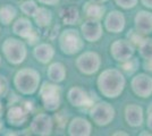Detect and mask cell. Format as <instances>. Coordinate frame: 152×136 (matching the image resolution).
<instances>
[{
  "instance_id": "6da1fadb",
  "label": "cell",
  "mask_w": 152,
  "mask_h": 136,
  "mask_svg": "<svg viewBox=\"0 0 152 136\" xmlns=\"http://www.w3.org/2000/svg\"><path fill=\"white\" fill-rule=\"evenodd\" d=\"M98 90L104 97L116 99L121 95L126 86V78L117 68L102 71L96 79Z\"/></svg>"
},
{
  "instance_id": "3957f363",
  "label": "cell",
  "mask_w": 152,
  "mask_h": 136,
  "mask_svg": "<svg viewBox=\"0 0 152 136\" xmlns=\"http://www.w3.org/2000/svg\"><path fill=\"white\" fill-rule=\"evenodd\" d=\"M1 51L7 61L12 65H20L27 57L26 44L19 39L7 38L1 44Z\"/></svg>"
},
{
  "instance_id": "d590c367",
  "label": "cell",
  "mask_w": 152,
  "mask_h": 136,
  "mask_svg": "<svg viewBox=\"0 0 152 136\" xmlns=\"http://www.w3.org/2000/svg\"><path fill=\"white\" fill-rule=\"evenodd\" d=\"M4 115V105H2V102L0 101V118Z\"/></svg>"
},
{
  "instance_id": "1f68e13d",
  "label": "cell",
  "mask_w": 152,
  "mask_h": 136,
  "mask_svg": "<svg viewBox=\"0 0 152 136\" xmlns=\"http://www.w3.org/2000/svg\"><path fill=\"white\" fill-rule=\"evenodd\" d=\"M146 125H148V128L152 132V108L148 112V118H146Z\"/></svg>"
},
{
  "instance_id": "74e56055",
  "label": "cell",
  "mask_w": 152,
  "mask_h": 136,
  "mask_svg": "<svg viewBox=\"0 0 152 136\" xmlns=\"http://www.w3.org/2000/svg\"><path fill=\"white\" fill-rule=\"evenodd\" d=\"M2 128V123H1V120H0V129Z\"/></svg>"
},
{
  "instance_id": "ffe728a7",
  "label": "cell",
  "mask_w": 152,
  "mask_h": 136,
  "mask_svg": "<svg viewBox=\"0 0 152 136\" xmlns=\"http://www.w3.org/2000/svg\"><path fill=\"white\" fill-rule=\"evenodd\" d=\"M47 76L49 78V81L52 83H61L66 79L67 76V71H66V67L61 63H52L48 67V71H47Z\"/></svg>"
},
{
  "instance_id": "cb8c5ba5",
  "label": "cell",
  "mask_w": 152,
  "mask_h": 136,
  "mask_svg": "<svg viewBox=\"0 0 152 136\" xmlns=\"http://www.w3.org/2000/svg\"><path fill=\"white\" fill-rule=\"evenodd\" d=\"M17 17L16 8L9 4L0 7V24L2 25H10Z\"/></svg>"
},
{
  "instance_id": "e575fe53",
  "label": "cell",
  "mask_w": 152,
  "mask_h": 136,
  "mask_svg": "<svg viewBox=\"0 0 152 136\" xmlns=\"http://www.w3.org/2000/svg\"><path fill=\"white\" fill-rule=\"evenodd\" d=\"M91 2H95V4H104V2H107L108 0H89Z\"/></svg>"
},
{
  "instance_id": "f1b7e54d",
  "label": "cell",
  "mask_w": 152,
  "mask_h": 136,
  "mask_svg": "<svg viewBox=\"0 0 152 136\" xmlns=\"http://www.w3.org/2000/svg\"><path fill=\"white\" fill-rule=\"evenodd\" d=\"M9 90V83H8V79H7L4 75L0 74V97H5L7 94V92Z\"/></svg>"
},
{
  "instance_id": "7c38bea8",
  "label": "cell",
  "mask_w": 152,
  "mask_h": 136,
  "mask_svg": "<svg viewBox=\"0 0 152 136\" xmlns=\"http://www.w3.org/2000/svg\"><path fill=\"white\" fill-rule=\"evenodd\" d=\"M103 27L101 20L88 18L81 25V35L88 42H98L102 38Z\"/></svg>"
},
{
  "instance_id": "4316f807",
  "label": "cell",
  "mask_w": 152,
  "mask_h": 136,
  "mask_svg": "<svg viewBox=\"0 0 152 136\" xmlns=\"http://www.w3.org/2000/svg\"><path fill=\"white\" fill-rule=\"evenodd\" d=\"M123 64V69L126 71L127 73H133L136 71V68L139 67V63H137V59L132 57L131 59H128L125 63H121Z\"/></svg>"
},
{
  "instance_id": "4fadbf2b",
  "label": "cell",
  "mask_w": 152,
  "mask_h": 136,
  "mask_svg": "<svg viewBox=\"0 0 152 136\" xmlns=\"http://www.w3.org/2000/svg\"><path fill=\"white\" fill-rule=\"evenodd\" d=\"M67 100L75 108L89 107V105H92V103H93L90 94L81 86L70 87L67 92Z\"/></svg>"
},
{
  "instance_id": "277c9868",
  "label": "cell",
  "mask_w": 152,
  "mask_h": 136,
  "mask_svg": "<svg viewBox=\"0 0 152 136\" xmlns=\"http://www.w3.org/2000/svg\"><path fill=\"white\" fill-rule=\"evenodd\" d=\"M59 48L64 55L74 56L82 51L84 40L75 28H66L59 35Z\"/></svg>"
},
{
  "instance_id": "d4e9b609",
  "label": "cell",
  "mask_w": 152,
  "mask_h": 136,
  "mask_svg": "<svg viewBox=\"0 0 152 136\" xmlns=\"http://www.w3.org/2000/svg\"><path fill=\"white\" fill-rule=\"evenodd\" d=\"M140 56L146 61H152V39L151 38H143L140 41L139 44Z\"/></svg>"
},
{
  "instance_id": "4dcf8cb0",
  "label": "cell",
  "mask_w": 152,
  "mask_h": 136,
  "mask_svg": "<svg viewBox=\"0 0 152 136\" xmlns=\"http://www.w3.org/2000/svg\"><path fill=\"white\" fill-rule=\"evenodd\" d=\"M39 4L45 6H56L60 2V0H38Z\"/></svg>"
},
{
  "instance_id": "83f0119b",
  "label": "cell",
  "mask_w": 152,
  "mask_h": 136,
  "mask_svg": "<svg viewBox=\"0 0 152 136\" xmlns=\"http://www.w3.org/2000/svg\"><path fill=\"white\" fill-rule=\"evenodd\" d=\"M116 5L121 7V9H132L137 5L139 0H115Z\"/></svg>"
},
{
  "instance_id": "9a60e30c",
  "label": "cell",
  "mask_w": 152,
  "mask_h": 136,
  "mask_svg": "<svg viewBox=\"0 0 152 136\" xmlns=\"http://www.w3.org/2000/svg\"><path fill=\"white\" fill-rule=\"evenodd\" d=\"M104 27L110 33H121L124 31L126 25V20L124 14L119 10H111L104 17Z\"/></svg>"
},
{
  "instance_id": "52a82bcc",
  "label": "cell",
  "mask_w": 152,
  "mask_h": 136,
  "mask_svg": "<svg viewBox=\"0 0 152 136\" xmlns=\"http://www.w3.org/2000/svg\"><path fill=\"white\" fill-rule=\"evenodd\" d=\"M75 66L83 75H94L101 67V57L95 51H84L76 58Z\"/></svg>"
},
{
  "instance_id": "5bb4252c",
  "label": "cell",
  "mask_w": 152,
  "mask_h": 136,
  "mask_svg": "<svg viewBox=\"0 0 152 136\" xmlns=\"http://www.w3.org/2000/svg\"><path fill=\"white\" fill-rule=\"evenodd\" d=\"M67 133L70 136H90L92 134V123L83 117H75L68 124Z\"/></svg>"
},
{
  "instance_id": "f546056e",
  "label": "cell",
  "mask_w": 152,
  "mask_h": 136,
  "mask_svg": "<svg viewBox=\"0 0 152 136\" xmlns=\"http://www.w3.org/2000/svg\"><path fill=\"white\" fill-rule=\"evenodd\" d=\"M27 43L30 45H35L39 43V41H40V34H39L38 31H35V30H33L31 32V34L27 36Z\"/></svg>"
},
{
  "instance_id": "836d02e7",
  "label": "cell",
  "mask_w": 152,
  "mask_h": 136,
  "mask_svg": "<svg viewBox=\"0 0 152 136\" xmlns=\"http://www.w3.org/2000/svg\"><path fill=\"white\" fill-rule=\"evenodd\" d=\"M113 135H114V136H116V135H125V136H127V135H128V133H125L124 130H117V132L113 133Z\"/></svg>"
},
{
  "instance_id": "8fae6325",
  "label": "cell",
  "mask_w": 152,
  "mask_h": 136,
  "mask_svg": "<svg viewBox=\"0 0 152 136\" xmlns=\"http://www.w3.org/2000/svg\"><path fill=\"white\" fill-rule=\"evenodd\" d=\"M30 112L31 111L26 108L24 103H14L9 107V109L7 111V121L10 126H14V127L24 126L27 123V120H28Z\"/></svg>"
},
{
  "instance_id": "f35d334b",
  "label": "cell",
  "mask_w": 152,
  "mask_h": 136,
  "mask_svg": "<svg viewBox=\"0 0 152 136\" xmlns=\"http://www.w3.org/2000/svg\"><path fill=\"white\" fill-rule=\"evenodd\" d=\"M0 66H1V56H0Z\"/></svg>"
},
{
  "instance_id": "44dd1931",
  "label": "cell",
  "mask_w": 152,
  "mask_h": 136,
  "mask_svg": "<svg viewBox=\"0 0 152 136\" xmlns=\"http://www.w3.org/2000/svg\"><path fill=\"white\" fill-rule=\"evenodd\" d=\"M83 13L85 14L88 18L101 20L106 14V8L103 6V4H95V2L89 1L83 7Z\"/></svg>"
},
{
  "instance_id": "484cf974",
  "label": "cell",
  "mask_w": 152,
  "mask_h": 136,
  "mask_svg": "<svg viewBox=\"0 0 152 136\" xmlns=\"http://www.w3.org/2000/svg\"><path fill=\"white\" fill-rule=\"evenodd\" d=\"M38 7L39 6L37 1H34V0H25L19 5L20 12L24 14L26 17H33V15L35 14Z\"/></svg>"
},
{
  "instance_id": "d6986e66",
  "label": "cell",
  "mask_w": 152,
  "mask_h": 136,
  "mask_svg": "<svg viewBox=\"0 0 152 136\" xmlns=\"http://www.w3.org/2000/svg\"><path fill=\"white\" fill-rule=\"evenodd\" d=\"M12 30L15 35H17L20 39L26 40L34 28H33L32 22L27 17H19L13 22Z\"/></svg>"
},
{
  "instance_id": "603a6c76",
  "label": "cell",
  "mask_w": 152,
  "mask_h": 136,
  "mask_svg": "<svg viewBox=\"0 0 152 136\" xmlns=\"http://www.w3.org/2000/svg\"><path fill=\"white\" fill-rule=\"evenodd\" d=\"M60 18L65 25H76L80 20V12L76 7H66L60 10Z\"/></svg>"
},
{
  "instance_id": "7402d4cb",
  "label": "cell",
  "mask_w": 152,
  "mask_h": 136,
  "mask_svg": "<svg viewBox=\"0 0 152 136\" xmlns=\"http://www.w3.org/2000/svg\"><path fill=\"white\" fill-rule=\"evenodd\" d=\"M32 18L34 20V23L39 27L45 28V27H49L52 22V13L47 7H38L37 12Z\"/></svg>"
},
{
  "instance_id": "8992f818",
  "label": "cell",
  "mask_w": 152,
  "mask_h": 136,
  "mask_svg": "<svg viewBox=\"0 0 152 136\" xmlns=\"http://www.w3.org/2000/svg\"><path fill=\"white\" fill-rule=\"evenodd\" d=\"M116 111L115 108L109 102H98L91 107L90 110V119L96 126H107L115 119Z\"/></svg>"
},
{
  "instance_id": "30bf717a",
  "label": "cell",
  "mask_w": 152,
  "mask_h": 136,
  "mask_svg": "<svg viewBox=\"0 0 152 136\" xmlns=\"http://www.w3.org/2000/svg\"><path fill=\"white\" fill-rule=\"evenodd\" d=\"M131 87L139 97H150L152 95V76L145 73L135 75L131 81Z\"/></svg>"
},
{
  "instance_id": "ac0fdd59",
  "label": "cell",
  "mask_w": 152,
  "mask_h": 136,
  "mask_svg": "<svg viewBox=\"0 0 152 136\" xmlns=\"http://www.w3.org/2000/svg\"><path fill=\"white\" fill-rule=\"evenodd\" d=\"M55 48L50 43H38L34 45V50H33V56L34 58L38 60L41 64H49L51 60L55 57Z\"/></svg>"
},
{
  "instance_id": "2e32d148",
  "label": "cell",
  "mask_w": 152,
  "mask_h": 136,
  "mask_svg": "<svg viewBox=\"0 0 152 136\" xmlns=\"http://www.w3.org/2000/svg\"><path fill=\"white\" fill-rule=\"evenodd\" d=\"M124 116H125L126 123L134 128L142 126L144 123V111H143V108L139 104H127L125 107Z\"/></svg>"
},
{
  "instance_id": "5b68a950",
  "label": "cell",
  "mask_w": 152,
  "mask_h": 136,
  "mask_svg": "<svg viewBox=\"0 0 152 136\" xmlns=\"http://www.w3.org/2000/svg\"><path fill=\"white\" fill-rule=\"evenodd\" d=\"M39 97L45 110L57 111L61 103V89L57 83L45 82L39 87Z\"/></svg>"
},
{
  "instance_id": "7a4b0ae2",
  "label": "cell",
  "mask_w": 152,
  "mask_h": 136,
  "mask_svg": "<svg viewBox=\"0 0 152 136\" xmlns=\"http://www.w3.org/2000/svg\"><path fill=\"white\" fill-rule=\"evenodd\" d=\"M41 75L37 69L25 67L19 69L14 76V86L23 95H32L40 87Z\"/></svg>"
},
{
  "instance_id": "d6a6232c",
  "label": "cell",
  "mask_w": 152,
  "mask_h": 136,
  "mask_svg": "<svg viewBox=\"0 0 152 136\" xmlns=\"http://www.w3.org/2000/svg\"><path fill=\"white\" fill-rule=\"evenodd\" d=\"M141 2H142V5L145 8L152 10V0H141Z\"/></svg>"
},
{
  "instance_id": "9c48e42d",
  "label": "cell",
  "mask_w": 152,
  "mask_h": 136,
  "mask_svg": "<svg viewBox=\"0 0 152 136\" xmlns=\"http://www.w3.org/2000/svg\"><path fill=\"white\" fill-rule=\"evenodd\" d=\"M30 130L39 136H49L53 130V119L48 113H38L30 123Z\"/></svg>"
},
{
  "instance_id": "ba28073f",
  "label": "cell",
  "mask_w": 152,
  "mask_h": 136,
  "mask_svg": "<svg viewBox=\"0 0 152 136\" xmlns=\"http://www.w3.org/2000/svg\"><path fill=\"white\" fill-rule=\"evenodd\" d=\"M135 48L129 40L118 39L110 45V55L118 63H125L134 57Z\"/></svg>"
},
{
  "instance_id": "8d00e7d4",
  "label": "cell",
  "mask_w": 152,
  "mask_h": 136,
  "mask_svg": "<svg viewBox=\"0 0 152 136\" xmlns=\"http://www.w3.org/2000/svg\"><path fill=\"white\" fill-rule=\"evenodd\" d=\"M140 135H151V133H141Z\"/></svg>"
},
{
  "instance_id": "e0dca14e",
  "label": "cell",
  "mask_w": 152,
  "mask_h": 136,
  "mask_svg": "<svg viewBox=\"0 0 152 136\" xmlns=\"http://www.w3.org/2000/svg\"><path fill=\"white\" fill-rule=\"evenodd\" d=\"M135 30L141 35H149L152 33V13L149 10H140L134 17Z\"/></svg>"
}]
</instances>
